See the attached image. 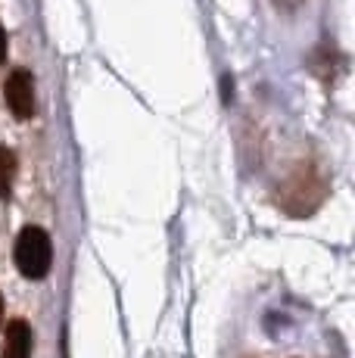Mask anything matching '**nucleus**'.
<instances>
[{
	"label": "nucleus",
	"instance_id": "f257e3e1",
	"mask_svg": "<svg viewBox=\"0 0 355 358\" xmlns=\"http://www.w3.org/2000/svg\"><path fill=\"white\" fill-rule=\"evenodd\" d=\"M50 259H53V246H50V237L47 231L41 228H25L16 240V265L25 278L31 280H41L47 271H50Z\"/></svg>",
	"mask_w": 355,
	"mask_h": 358
},
{
	"label": "nucleus",
	"instance_id": "f03ea898",
	"mask_svg": "<svg viewBox=\"0 0 355 358\" xmlns=\"http://www.w3.org/2000/svg\"><path fill=\"white\" fill-rule=\"evenodd\" d=\"M3 100L16 119H31L35 115V78L25 69H16L3 85Z\"/></svg>",
	"mask_w": 355,
	"mask_h": 358
},
{
	"label": "nucleus",
	"instance_id": "7ed1b4c3",
	"mask_svg": "<svg viewBox=\"0 0 355 358\" xmlns=\"http://www.w3.org/2000/svg\"><path fill=\"white\" fill-rule=\"evenodd\" d=\"M29 355H31V327L25 321H10L0 358H29Z\"/></svg>",
	"mask_w": 355,
	"mask_h": 358
},
{
	"label": "nucleus",
	"instance_id": "20e7f679",
	"mask_svg": "<svg viewBox=\"0 0 355 358\" xmlns=\"http://www.w3.org/2000/svg\"><path fill=\"white\" fill-rule=\"evenodd\" d=\"M13 175H16V156H13V150L0 147V196L10 194Z\"/></svg>",
	"mask_w": 355,
	"mask_h": 358
},
{
	"label": "nucleus",
	"instance_id": "39448f33",
	"mask_svg": "<svg viewBox=\"0 0 355 358\" xmlns=\"http://www.w3.org/2000/svg\"><path fill=\"white\" fill-rule=\"evenodd\" d=\"M277 6H281V10H299V6H303V0H275Z\"/></svg>",
	"mask_w": 355,
	"mask_h": 358
},
{
	"label": "nucleus",
	"instance_id": "423d86ee",
	"mask_svg": "<svg viewBox=\"0 0 355 358\" xmlns=\"http://www.w3.org/2000/svg\"><path fill=\"white\" fill-rule=\"evenodd\" d=\"M6 59V31H3V25H0V63Z\"/></svg>",
	"mask_w": 355,
	"mask_h": 358
},
{
	"label": "nucleus",
	"instance_id": "0eeeda50",
	"mask_svg": "<svg viewBox=\"0 0 355 358\" xmlns=\"http://www.w3.org/2000/svg\"><path fill=\"white\" fill-rule=\"evenodd\" d=\"M0 321H3V296H0Z\"/></svg>",
	"mask_w": 355,
	"mask_h": 358
}]
</instances>
